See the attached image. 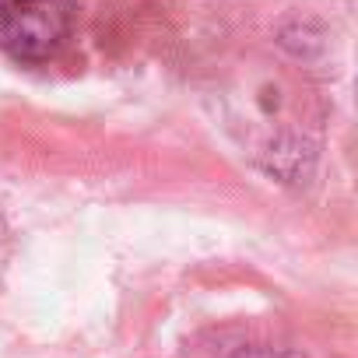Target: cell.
I'll list each match as a JSON object with an SVG mask.
<instances>
[{
  "label": "cell",
  "mask_w": 358,
  "mask_h": 358,
  "mask_svg": "<svg viewBox=\"0 0 358 358\" xmlns=\"http://www.w3.org/2000/svg\"><path fill=\"white\" fill-rule=\"evenodd\" d=\"M71 0H0V50L15 60H53L71 39Z\"/></svg>",
  "instance_id": "6da1fadb"
},
{
  "label": "cell",
  "mask_w": 358,
  "mask_h": 358,
  "mask_svg": "<svg viewBox=\"0 0 358 358\" xmlns=\"http://www.w3.org/2000/svg\"><path fill=\"white\" fill-rule=\"evenodd\" d=\"M232 358H299V355H292L285 348H274V344H253V348H243Z\"/></svg>",
  "instance_id": "7a4b0ae2"
}]
</instances>
